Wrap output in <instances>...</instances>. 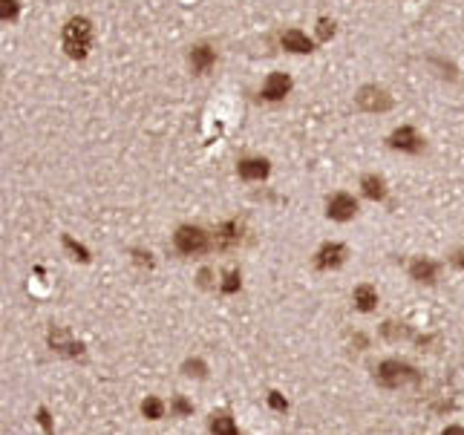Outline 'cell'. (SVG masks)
<instances>
[{
  "mask_svg": "<svg viewBox=\"0 0 464 435\" xmlns=\"http://www.w3.org/2000/svg\"><path fill=\"white\" fill-rule=\"evenodd\" d=\"M389 147H395V150H404V153H421V147H424V138H421L413 127H401L389 136Z\"/></svg>",
  "mask_w": 464,
  "mask_h": 435,
  "instance_id": "7",
  "label": "cell"
},
{
  "mask_svg": "<svg viewBox=\"0 0 464 435\" xmlns=\"http://www.w3.org/2000/svg\"><path fill=\"white\" fill-rule=\"evenodd\" d=\"M49 346L55 349V352L66 355V358H78L84 352V343H75L64 329H52L49 332Z\"/></svg>",
  "mask_w": 464,
  "mask_h": 435,
  "instance_id": "9",
  "label": "cell"
},
{
  "mask_svg": "<svg viewBox=\"0 0 464 435\" xmlns=\"http://www.w3.org/2000/svg\"><path fill=\"white\" fill-rule=\"evenodd\" d=\"M269 403L274 406V410H286V401H283V398H280V395H277V392H271V395H269Z\"/></svg>",
  "mask_w": 464,
  "mask_h": 435,
  "instance_id": "25",
  "label": "cell"
},
{
  "mask_svg": "<svg viewBox=\"0 0 464 435\" xmlns=\"http://www.w3.org/2000/svg\"><path fill=\"white\" fill-rule=\"evenodd\" d=\"M210 432H219V435H234L236 432V424L228 418V415H214L210 421Z\"/></svg>",
  "mask_w": 464,
  "mask_h": 435,
  "instance_id": "17",
  "label": "cell"
},
{
  "mask_svg": "<svg viewBox=\"0 0 464 435\" xmlns=\"http://www.w3.org/2000/svg\"><path fill=\"white\" fill-rule=\"evenodd\" d=\"M191 64H193V73H208L210 66L217 64V52L210 49V47H205V44H199V47H193V52H191Z\"/></svg>",
  "mask_w": 464,
  "mask_h": 435,
  "instance_id": "10",
  "label": "cell"
},
{
  "mask_svg": "<svg viewBox=\"0 0 464 435\" xmlns=\"http://www.w3.org/2000/svg\"><path fill=\"white\" fill-rule=\"evenodd\" d=\"M18 18V0H3V21Z\"/></svg>",
  "mask_w": 464,
  "mask_h": 435,
  "instance_id": "21",
  "label": "cell"
},
{
  "mask_svg": "<svg viewBox=\"0 0 464 435\" xmlns=\"http://www.w3.org/2000/svg\"><path fill=\"white\" fill-rule=\"evenodd\" d=\"M269 162L265 159H243L240 162V176L245 179V182H257V179H265L269 176Z\"/></svg>",
  "mask_w": 464,
  "mask_h": 435,
  "instance_id": "11",
  "label": "cell"
},
{
  "mask_svg": "<svg viewBox=\"0 0 464 435\" xmlns=\"http://www.w3.org/2000/svg\"><path fill=\"white\" fill-rule=\"evenodd\" d=\"M283 49L297 52V55H306V52H312V49H315V44H312V40H308L300 29H289V32L283 35Z\"/></svg>",
  "mask_w": 464,
  "mask_h": 435,
  "instance_id": "12",
  "label": "cell"
},
{
  "mask_svg": "<svg viewBox=\"0 0 464 435\" xmlns=\"http://www.w3.org/2000/svg\"><path fill=\"white\" fill-rule=\"evenodd\" d=\"M358 107L367 110V113H387L392 107V98L387 95V90H378V87H363L358 92Z\"/></svg>",
  "mask_w": 464,
  "mask_h": 435,
  "instance_id": "4",
  "label": "cell"
},
{
  "mask_svg": "<svg viewBox=\"0 0 464 435\" xmlns=\"http://www.w3.org/2000/svg\"><path fill=\"white\" fill-rule=\"evenodd\" d=\"M289 90H291V78L286 73H271L262 87V98L265 101H280V98L289 95Z\"/></svg>",
  "mask_w": 464,
  "mask_h": 435,
  "instance_id": "8",
  "label": "cell"
},
{
  "mask_svg": "<svg viewBox=\"0 0 464 435\" xmlns=\"http://www.w3.org/2000/svg\"><path fill=\"white\" fill-rule=\"evenodd\" d=\"M375 381L387 389H401V386H415L421 384V372L410 363L401 360H384L375 366Z\"/></svg>",
  "mask_w": 464,
  "mask_h": 435,
  "instance_id": "1",
  "label": "cell"
},
{
  "mask_svg": "<svg viewBox=\"0 0 464 435\" xmlns=\"http://www.w3.org/2000/svg\"><path fill=\"white\" fill-rule=\"evenodd\" d=\"M361 188H363V193H367L369 199H375V202H381L384 196H387L384 182L378 179V176H363V179H361Z\"/></svg>",
  "mask_w": 464,
  "mask_h": 435,
  "instance_id": "16",
  "label": "cell"
},
{
  "mask_svg": "<svg viewBox=\"0 0 464 435\" xmlns=\"http://www.w3.org/2000/svg\"><path fill=\"white\" fill-rule=\"evenodd\" d=\"M456 262H459L461 269H464V251H459V254H456Z\"/></svg>",
  "mask_w": 464,
  "mask_h": 435,
  "instance_id": "27",
  "label": "cell"
},
{
  "mask_svg": "<svg viewBox=\"0 0 464 435\" xmlns=\"http://www.w3.org/2000/svg\"><path fill=\"white\" fill-rule=\"evenodd\" d=\"M378 303V291L372 286H358L355 288V306L361 308V312H372Z\"/></svg>",
  "mask_w": 464,
  "mask_h": 435,
  "instance_id": "15",
  "label": "cell"
},
{
  "mask_svg": "<svg viewBox=\"0 0 464 435\" xmlns=\"http://www.w3.org/2000/svg\"><path fill=\"white\" fill-rule=\"evenodd\" d=\"M173 410H176L179 415H188V412L193 410V406H191V403H188L185 398H176V401H173Z\"/></svg>",
  "mask_w": 464,
  "mask_h": 435,
  "instance_id": "24",
  "label": "cell"
},
{
  "mask_svg": "<svg viewBox=\"0 0 464 435\" xmlns=\"http://www.w3.org/2000/svg\"><path fill=\"white\" fill-rule=\"evenodd\" d=\"M317 35H320V40H329V38L334 35V23L320 21V23H317Z\"/></svg>",
  "mask_w": 464,
  "mask_h": 435,
  "instance_id": "22",
  "label": "cell"
},
{
  "mask_svg": "<svg viewBox=\"0 0 464 435\" xmlns=\"http://www.w3.org/2000/svg\"><path fill=\"white\" fill-rule=\"evenodd\" d=\"M173 243H176V251L185 257H193V254H205L210 248V240L202 228L196 225H182L176 234H173Z\"/></svg>",
  "mask_w": 464,
  "mask_h": 435,
  "instance_id": "3",
  "label": "cell"
},
{
  "mask_svg": "<svg viewBox=\"0 0 464 435\" xmlns=\"http://www.w3.org/2000/svg\"><path fill=\"white\" fill-rule=\"evenodd\" d=\"M93 47V23L87 18H73L64 26V49L69 58H87V52Z\"/></svg>",
  "mask_w": 464,
  "mask_h": 435,
  "instance_id": "2",
  "label": "cell"
},
{
  "mask_svg": "<svg viewBox=\"0 0 464 435\" xmlns=\"http://www.w3.org/2000/svg\"><path fill=\"white\" fill-rule=\"evenodd\" d=\"M343 260H346V245H341V243H326V245L317 251L315 265H317L320 271H329V269L343 265Z\"/></svg>",
  "mask_w": 464,
  "mask_h": 435,
  "instance_id": "5",
  "label": "cell"
},
{
  "mask_svg": "<svg viewBox=\"0 0 464 435\" xmlns=\"http://www.w3.org/2000/svg\"><path fill=\"white\" fill-rule=\"evenodd\" d=\"M236 243H240V225H236V222H225V225L217 228V248L225 251Z\"/></svg>",
  "mask_w": 464,
  "mask_h": 435,
  "instance_id": "14",
  "label": "cell"
},
{
  "mask_svg": "<svg viewBox=\"0 0 464 435\" xmlns=\"http://www.w3.org/2000/svg\"><path fill=\"white\" fill-rule=\"evenodd\" d=\"M38 421L44 424V430H49V427H52V421H49V412H47V410H38Z\"/></svg>",
  "mask_w": 464,
  "mask_h": 435,
  "instance_id": "26",
  "label": "cell"
},
{
  "mask_svg": "<svg viewBox=\"0 0 464 435\" xmlns=\"http://www.w3.org/2000/svg\"><path fill=\"white\" fill-rule=\"evenodd\" d=\"M326 214L337 222H346V219H352L358 214V202H355V196H349V193H334L332 199H329V210Z\"/></svg>",
  "mask_w": 464,
  "mask_h": 435,
  "instance_id": "6",
  "label": "cell"
},
{
  "mask_svg": "<svg viewBox=\"0 0 464 435\" xmlns=\"http://www.w3.org/2000/svg\"><path fill=\"white\" fill-rule=\"evenodd\" d=\"M236 288H240V271H228V274H225L222 291H225V294H234Z\"/></svg>",
  "mask_w": 464,
  "mask_h": 435,
  "instance_id": "20",
  "label": "cell"
},
{
  "mask_svg": "<svg viewBox=\"0 0 464 435\" xmlns=\"http://www.w3.org/2000/svg\"><path fill=\"white\" fill-rule=\"evenodd\" d=\"M410 277L418 279V283H435V277H439V265L432 260H415L410 265Z\"/></svg>",
  "mask_w": 464,
  "mask_h": 435,
  "instance_id": "13",
  "label": "cell"
},
{
  "mask_svg": "<svg viewBox=\"0 0 464 435\" xmlns=\"http://www.w3.org/2000/svg\"><path fill=\"white\" fill-rule=\"evenodd\" d=\"M185 372H188V375H196V377H202V375H205V363H199V360H188V363H185Z\"/></svg>",
  "mask_w": 464,
  "mask_h": 435,
  "instance_id": "23",
  "label": "cell"
},
{
  "mask_svg": "<svg viewBox=\"0 0 464 435\" xmlns=\"http://www.w3.org/2000/svg\"><path fill=\"white\" fill-rule=\"evenodd\" d=\"M142 412H145V418H150V421H159V418H164V403H162L159 398H147V401L142 403Z\"/></svg>",
  "mask_w": 464,
  "mask_h": 435,
  "instance_id": "18",
  "label": "cell"
},
{
  "mask_svg": "<svg viewBox=\"0 0 464 435\" xmlns=\"http://www.w3.org/2000/svg\"><path fill=\"white\" fill-rule=\"evenodd\" d=\"M64 245H66V251H69V254H73L75 260H81V262H87V260H90L87 248H84V245H78V243L73 240V236H64Z\"/></svg>",
  "mask_w": 464,
  "mask_h": 435,
  "instance_id": "19",
  "label": "cell"
}]
</instances>
